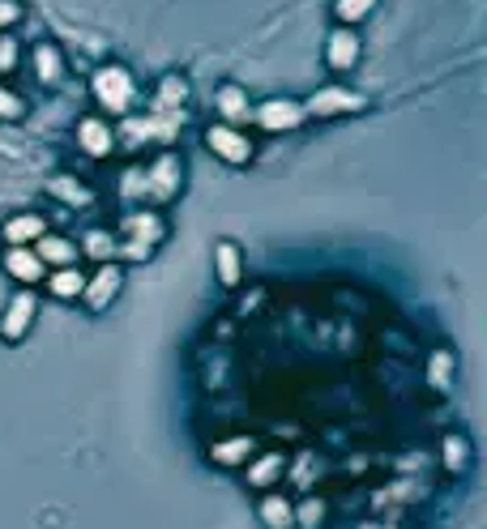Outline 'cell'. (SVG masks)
<instances>
[{"instance_id":"28","label":"cell","mask_w":487,"mask_h":529,"mask_svg":"<svg viewBox=\"0 0 487 529\" xmlns=\"http://www.w3.org/2000/svg\"><path fill=\"white\" fill-rule=\"evenodd\" d=\"M26 116V99L18 90H9L5 82H0V120H9V124H18Z\"/></svg>"},{"instance_id":"5","label":"cell","mask_w":487,"mask_h":529,"mask_svg":"<svg viewBox=\"0 0 487 529\" xmlns=\"http://www.w3.org/2000/svg\"><path fill=\"white\" fill-rule=\"evenodd\" d=\"M35 316H39V295H35V286H22V291L5 303V312H0V342L18 346L30 333V325H35Z\"/></svg>"},{"instance_id":"12","label":"cell","mask_w":487,"mask_h":529,"mask_svg":"<svg viewBox=\"0 0 487 529\" xmlns=\"http://www.w3.org/2000/svg\"><path fill=\"white\" fill-rule=\"evenodd\" d=\"M257 448H261L257 436H223V440L210 444V461L218 470H240L257 457Z\"/></svg>"},{"instance_id":"17","label":"cell","mask_w":487,"mask_h":529,"mask_svg":"<svg viewBox=\"0 0 487 529\" xmlns=\"http://www.w3.org/2000/svg\"><path fill=\"white\" fill-rule=\"evenodd\" d=\"M214 111H218V120L223 124H244L248 116H253V103H248V94L227 82V86H218L214 90Z\"/></svg>"},{"instance_id":"14","label":"cell","mask_w":487,"mask_h":529,"mask_svg":"<svg viewBox=\"0 0 487 529\" xmlns=\"http://www.w3.org/2000/svg\"><path fill=\"white\" fill-rule=\"evenodd\" d=\"M214 278H218V286H227V291H235V286L244 282V252L235 239H218L214 244Z\"/></svg>"},{"instance_id":"26","label":"cell","mask_w":487,"mask_h":529,"mask_svg":"<svg viewBox=\"0 0 487 529\" xmlns=\"http://www.w3.org/2000/svg\"><path fill=\"white\" fill-rule=\"evenodd\" d=\"M376 5H381V0H334V18H338V26H355V22H364Z\"/></svg>"},{"instance_id":"9","label":"cell","mask_w":487,"mask_h":529,"mask_svg":"<svg viewBox=\"0 0 487 529\" xmlns=\"http://www.w3.org/2000/svg\"><path fill=\"white\" fill-rule=\"evenodd\" d=\"M0 269H5L18 286H39L47 278V265L39 261L30 244H5V252H0Z\"/></svg>"},{"instance_id":"1","label":"cell","mask_w":487,"mask_h":529,"mask_svg":"<svg viewBox=\"0 0 487 529\" xmlns=\"http://www.w3.org/2000/svg\"><path fill=\"white\" fill-rule=\"evenodd\" d=\"M90 94L94 103L103 111H112V116H129L133 103H137V82L133 73L124 69V64H99L90 77Z\"/></svg>"},{"instance_id":"16","label":"cell","mask_w":487,"mask_h":529,"mask_svg":"<svg viewBox=\"0 0 487 529\" xmlns=\"http://www.w3.org/2000/svg\"><path fill=\"white\" fill-rule=\"evenodd\" d=\"M30 248H35V256H39V261H43L47 269L77 265V256H82V252H77V244H73V239H65V235H52V231H43V235H39Z\"/></svg>"},{"instance_id":"13","label":"cell","mask_w":487,"mask_h":529,"mask_svg":"<svg viewBox=\"0 0 487 529\" xmlns=\"http://www.w3.org/2000/svg\"><path fill=\"white\" fill-rule=\"evenodd\" d=\"M30 69H35L39 86H60V82H65V52H60V43L39 39L35 47H30Z\"/></svg>"},{"instance_id":"10","label":"cell","mask_w":487,"mask_h":529,"mask_svg":"<svg viewBox=\"0 0 487 529\" xmlns=\"http://www.w3.org/2000/svg\"><path fill=\"white\" fill-rule=\"evenodd\" d=\"M359 56H364V43H359L355 26H334L325 35V64L334 73H351L359 64Z\"/></svg>"},{"instance_id":"30","label":"cell","mask_w":487,"mask_h":529,"mask_svg":"<svg viewBox=\"0 0 487 529\" xmlns=\"http://www.w3.org/2000/svg\"><path fill=\"white\" fill-rule=\"evenodd\" d=\"M22 13H26L22 0H0V35H9V30L22 22Z\"/></svg>"},{"instance_id":"21","label":"cell","mask_w":487,"mask_h":529,"mask_svg":"<svg viewBox=\"0 0 487 529\" xmlns=\"http://www.w3.org/2000/svg\"><path fill=\"white\" fill-rule=\"evenodd\" d=\"M257 512H261V525H265V529H295V504H291L282 491H270V495H265Z\"/></svg>"},{"instance_id":"15","label":"cell","mask_w":487,"mask_h":529,"mask_svg":"<svg viewBox=\"0 0 487 529\" xmlns=\"http://www.w3.org/2000/svg\"><path fill=\"white\" fill-rule=\"evenodd\" d=\"M43 231H47V218L22 210V214H9L0 222V244H35Z\"/></svg>"},{"instance_id":"31","label":"cell","mask_w":487,"mask_h":529,"mask_svg":"<svg viewBox=\"0 0 487 529\" xmlns=\"http://www.w3.org/2000/svg\"><path fill=\"white\" fill-rule=\"evenodd\" d=\"M359 529H394V525H376V521H368V525H359Z\"/></svg>"},{"instance_id":"7","label":"cell","mask_w":487,"mask_h":529,"mask_svg":"<svg viewBox=\"0 0 487 529\" xmlns=\"http://www.w3.org/2000/svg\"><path fill=\"white\" fill-rule=\"evenodd\" d=\"M253 120L265 128V133H295L308 116L300 99H265L253 107Z\"/></svg>"},{"instance_id":"19","label":"cell","mask_w":487,"mask_h":529,"mask_svg":"<svg viewBox=\"0 0 487 529\" xmlns=\"http://www.w3.org/2000/svg\"><path fill=\"white\" fill-rule=\"evenodd\" d=\"M47 282V295L52 299H82V286H86V274L77 265H60L52 274L43 278Z\"/></svg>"},{"instance_id":"23","label":"cell","mask_w":487,"mask_h":529,"mask_svg":"<svg viewBox=\"0 0 487 529\" xmlns=\"http://www.w3.org/2000/svg\"><path fill=\"white\" fill-rule=\"evenodd\" d=\"M77 252L103 265V261H116L120 244H116V235H112V231H86V235H82V244H77Z\"/></svg>"},{"instance_id":"18","label":"cell","mask_w":487,"mask_h":529,"mask_svg":"<svg viewBox=\"0 0 487 529\" xmlns=\"http://www.w3.org/2000/svg\"><path fill=\"white\" fill-rule=\"evenodd\" d=\"M47 192L65 201L69 210H90V205H94V188H90V184H82L77 175H52V184H47Z\"/></svg>"},{"instance_id":"3","label":"cell","mask_w":487,"mask_h":529,"mask_svg":"<svg viewBox=\"0 0 487 529\" xmlns=\"http://www.w3.org/2000/svg\"><path fill=\"white\" fill-rule=\"evenodd\" d=\"M359 111H368V94H359L351 86H321L304 99V116H317V120L359 116Z\"/></svg>"},{"instance_id":"24","label":"cell","mask_w":487,"mask_h":529,"mask_svg":"<svg viewBox=\"0 0 487 529\" xmlns=\"http://www.w3.org/2000/svg\"><path fill=\"white\" fill-rule=\"evenodd\" d=\"M188 99V82L180 73H167L159 82V94H154V111H184Z\"/></svg>"},{"instance_id":"22","label":"cell","mask_w":487,"mask_h":529,"mask_svg":"<svg viewBox=\"0 0 487 529\" xmlns=\"http://www.w3.org/2000/svg\"><path fill=\"white\" fill-rule=\"evenodd\" d=\"M441 466L449 474H466V466H470V440L462 436V431H449V436H441Z\"/></svg>"},{"instance_id":"11","label":"cell","mask_w":487,"mask_h":529,"mask_svg":"<svg viewBox=\"0 0 487 529\" xmlns=\"http://www.w3.org/2000/svg\"><path fill=\"white\" fill-rule=\"evenodd\" d=\"M77 150H82L86 158H94V163L112 158V150H116L112 124H107L103 116H82V120H77Z\"/></svg>"},{"instance_id":"29","label":"cell","mask_w":487,"mask_h":529,"mask_svg":"<svg viewBox=\"0 0 487 529\" xmlns=\"http://www.w3.org/2000/svg\"><path fill=\"white\" fill-rule=\"evenodd\" d=\"M22 60V43L13 35H0V73H13Z\"/></svg>"},{"instance_id":"2","label":"cell","mask_w":487,"mask_h":529,"mask_svg":"<svg viewBox=\"0 0 487 529\" xmlns=\"http://www.w3.org/2000/svg\"><path fill=\"white\" fill-rule=\"evenodd\" d=\"M167 222L154 210H129L124 214V244L116 256H129V261H146V256L163 244Z\"/></svg>"},{"instance_id":"25","label":"cell","mask_w":487,"mask_h":529,"mask_svg":"<svg viewBox=\"0 0 487 529\" xmlns=\"http://www.w3.org/2000/svg\"><path fill=\"white\" fill-rule=\"evenodd\" d=\"M453 372H458V359H453V350L436 346L432 355H428V384H432V389H449Z\"/></svg>"},{"instance_id":"20","label":"cell","mask_w":487,"mask_h":529,"mask_svg":"<svg viewBox=\"0 0 487 529\" xmlns=\"http://www.w3.org/2000/svg\"><path fill=\"white\" fill-rule=\"evenodd\" d=\"M282 470H287V457L282 453H257L253 461H248V487L265 491L270 483H278Z\"/></svg>"},{"instance_id":"6","label":"cell","mask_w":487,"mask_h":529,"mask_svg":"<svg viewBox=\"0 0 487 529\" xmlns=\"http://www.w3.org/2000/svg\"><path fill=\"white\" fill-rule=\"evenodd\" d=\"M206 150L214 158H223L227 167H244L248 158H253V141H248V133H240V124H210L206 128Z\"/></svg>"},{"instance_id":"27","label":"cell","mask_w":487,"mask_h":529,"mask_svg":"<svg viewBox=\"0 0 487 529\" xmlns=\"http://www.w3.org/2000/svg\"><path fill=\"white\" fill-rule=\"evenodd\" d=\"M325 521V500H317V495H308L304 504H295V529H317Z\"/></svg>"},{"instance_id":"4","label":"cell","mask_w":487,"mask_h":529,"mask_svg":"<svg viewBox=\"0 0 487 529\" xmlns=\"http://www.w3.org/2000/svg\"><path fill=\"white\" fill-rule=\"evenodd\" d=\"M184 184V163L176 154H159L154 163L141 171V201H171Z\"/></svg>"},{"instance_id":"8","label":"cell","mask_w":487,"mask_h":529,"mask_svg":"<svg viewBox=\"0 0 487 529\" xmlns=\"http://www.w3.org/2000/svg\"><path fill=\"white\" fill-rule=\"evenodd\" d=\"M120 286H124V269L116 261H103L94 274H86V286H82V303L90 312H103L107 303H112L120 295Z\"/></svg>"}]
</instances>
